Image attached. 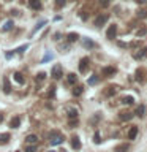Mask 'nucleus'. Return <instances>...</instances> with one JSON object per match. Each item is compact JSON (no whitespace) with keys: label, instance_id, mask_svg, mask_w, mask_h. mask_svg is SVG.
Returning a JSON list of instances; mask_svg holds the SVG:
<instances>
[{"label":"nucleus","instance_id":"a878e982","mask_svg":"<svg viewBox=\"0 0 147 152\" xmlns=\"http://www.w3.org/2000/svg\"><path fill=\"white\" fill-rule=\"evenodd\" d=\"M136 16L139 18V19H146V18H147V10H144V8L138 10V11H136Z\"/></svg>","mask_w":147,"mask_h":152},{"label":"nucleus","instance_id":"dca6fc26","mask_svg":"<svg viewBox=\"0 0 147 152\" xmlns=\"http://www.w3.org/2000/svg\"><path fill=\"white\" fill-rule=\"evenodd\" d=\"M13 79L16 81L17 84H21V86H22V84H25V78H24V75L21 73V71H16V73L13 75Z\"/></svg>","mask_w":147,"mask_h":152},{"label":"nucleus","instance_id":"9b49d317","mask_svg":"<svg viewBox=\"0 0 147 152\" xmlns=\"http://www.w3.org/2000/svg\"><path fill=\"white\" fill-rule=\"evenodd\" d=\"M28 7L35 10V11H40V10H43V3L40 0H28Z\"/></svg>","mask_w":147,"mask_h":152},{"label":"nucleus","instance_id":"393cba45","mask_svg":"<svg viewBox=\"0 0 147 152\" xmlns=\"http://www.w3.org/2000/svg\"><path fill=\"white\" fill-rule=\"evenodd\" d=\"M78 125H79V119L78 117L70 119V121H68V128H74V127H78Z\"/></svg>","mask_w":147,"mask_h":152},{"label":"nucleus","instance_id":"f03ea898","mask_svg":"<svg viewBox=\"0 0 147 152\" xmlns=\"http://www.w3.org/2000/svg\"><path fill=\"white\" fill-rule=\"evenodd\" d=\"M133 59H135V60H144V59H147V46L138 48V49L133 52Z\"/></svg>","mask_w":147,"mask_h":152},{"label":"nucleus","instance_id":"f257e3e1","mask_svg":"<svg viewBox=\"0 0 147 152\" xmlns=\"http://www.w3.org/2000/svg\"><path fill=\"white\" fill-rule=\"evenodd\" d=\"M47 140H49L51 146H59L65 141V136H63V133H60L59 130H52V132L47 133Z\"/></svg>","mask_w":147,"mask_h":152},{"label":"nucleus","instance_id":"7c9ffc66","mask_svg":"<svg viewBox=\"0 0 147 152\" xmlns=\"http://www.w3.org/2000/svg\"><path fill=\"white\" fill-rule=\"evenodd\" d=\"M98 81H100V76H98V75H93L92 78L89 79V84H90V86H93V84H97Z\"/></svg>","mask_w":147,"mask_h":152},{"label":"nucleus","instance_id":"a19ab883","mask_svg":"<svg viewBox=\"0 0 147 152\" xmlns=\"http://www.w3.org/2000/svg\"><path fill=\"white\" fill-rule=\"evenodd\" d=\"M136 3H139V5H142V3H147V0H135Z\"/></svg>","mask_w":147,"mask_h":152},{"label":"nucleus","instance_id":"58836bf2","mask_svg":"<svg viewBox=\"0 0 147 152\" xmlns=\"http://www.w3.org/2000/svg\"><path fill=\"white\" fill-rule=\"evenodd\" d=\"M65 5V0H55V7L57 8H62Z\"/></svg>","mask_w":147,"mask_h":152},{"label":"nucleus","instance_id":"412c9836","mask_svg":"<svg viewBox=\"0 0 147 152\" xmlns=\"http://www.w3.org/2000/svg\"><path fill=\"white\" fill-rule=\"evenodd\" d=\"M9 133H0V146H3V144H8V141H9Z\"/></svg>","mask_w":147,"mask_h":152},{"label":"nucleus","instance_id":"ddd939ff","mask_svg":"<svg viewBox=\"0 0 147 152\" xmlns=\"http://www.w3.org/2000/svg\"><path fill=\"white\" fill-rule=\"evenodd\" d=\"M136 116L138 117H146V114H147V106L146 104H139V106L136 108Z\"/></svg>","mask_w":147,"mask_h":152},{"label":"nucleus","instance_id":"2eb2a0df","mask_svg":"<svg viewBox=\"0 0 147 152\" xmlns=\"http://www.w3.org/2000/svg\"><path fill=\"white\" fill-rule=\"evenodd\" d=\"M71 147H73L74 151H79L81 147H82V144H81V140L78 136H71Z\"/></svg>","mask_w":147,"mask_h":152},{"label":"nucleus","instance_id":"4be33fe9","mask_svg":"<svg viewBox=\"0 0 147 152\" xmlns=\"http://www.w3.org/2000/svg\"><path fill=\"white\" fill-rule=\"evenodd\" d=\"M66 40H68L70 43H74V41L79 40V35H78V33H74V32H71V33L66 35Z\"/></svg>","mask_w":147,"mask_h":152},{"label":"nucleus","instance_id":"a18cd8bd","mask_svg":"<svg viewBox=\"0 0 147 152\" xmlns=\"http://www.w3.org/2000/svg\"><path fill=\"white\" fill-rule=\"evenodd\" d=\"M8 2H9V0H8Z\"/></svg>","mask_w":147,"mask_h":152},{"label":"nucleus","instance_id":"ea45409f","mask_svg":"<svg viewBox=\"0 0 147 152\" xmlns=\"http://www.w3.org/2000/svg\"><path fill=\"white\" fill-rule=\"evenodd\" d=\"M98 3H100V5H101V7H103V8H106V7H108V5H109V0H98Z\"/></svg>","mask_w":147,"mask_h":152},{"label":"nucleus","instance_id":"79ce46f5","mask_svg":"<svg viewBox=\"0 0 147 152\" xmlns=\"http://www.w3.org/2000/svg\"><path fill=\"white\" fill-rule=\"evenodd\" d=\"M2 122H3V114L0 113V124H2Z\"/></svg>","mask_w":147,"mask_h":152},{"label":"nucleus","instance_id":"4c0bfd02","mask_svg":"<svg viewBox=\"0 0 147 152\" xmlns=\"http://www.w3.org/2000/svg\"><path fill=\"white\" fill-rule=\"evenodd\" d=\"M93 140H95V142H97V144H100V142H101V140H100V132H95Z\"/></svg>","mask_w":147,"mask_h":152},{"label":"nucleus","instance_id":"e433bc0d","mask_svg":"<svg viewBox=\"0 0 147 152\" xmlns=\"http://www.w3.org/2000/svg\"><path fill=\"white\" fill-rule=\"evenodd\" d=\"M25 152H36V144H33V146H27V147H25Z\"/></svg>","mask_w":147,"mask_h":152},{"label":"nucleus","instance_id":"1a4fd4ad","mask_svg":"<svg viewBox=\"0 0 147 152\" xmlns=\"http://www.w3.org/2000/svg\"><path fill=\"white\" fill-rule=\"evenodd\" d=\"M133 116H135V114H133L131 111H120V113H119V119H120V121H123V122L131 121Z\"/></svg>","mask_w":147,"mask_h":152},{"label":"nucleus","instance_id":"5701e85b","mask_svg":"<svg viewBox=\"0 0 147 152\" xmlns=\"http://www.w3.org/2000/svg\"><path fill=\"white\" fill-rule=\"evenodd\" d=\"M66 81H68L70 84H76L78 83V76H76L74 73H70L68 76H66Z\"/></svg>","mask_w":147,"mask_h":152},{"label":"nucleus","instance_id":"72a5a7b5","mask_svg":"<svg viewBox=\"0 0 147 152\" xmlns=\"http://www.w3.org/2000/svg\"><path fill=\"white\" fill-rule=\"evenodd\" d=\"M84 46L85 48H97V45H95L93 41H90V40H84Z\"/></svg>","mask_w":147,"mask_h":152},{"label":"nucleus","instance_id":"6e6552de","mask_svg":"<svg viewBox=\"0 0 147 152\" xmlns=\"http://www.w3.org/2000/svg\"><path fill=\"white\" fill-rule=\"evenodd\" d=\"M117 73V68L116 66H103L101 68V76L103 78H111Z\"/></svg>","mask_w":147,"mask_h":152},{"label":"nucleus","instance_id":"9d476101","mask_svg":"<svg viewBox=\"0 0 147 152\" xmlns=\"http://www.w3.org/2000/svg\"><path fill=\"white\" fill-rule=\"evenodd\" d=\"M116 35H117V26H116V24H112V26H109V28H108L106 37L109 38V40H114Z\"/></svg>","mask_w":147,"mask_h":152},{"label":"nucleus","instance_id":"a211bd4d","mask_svg":"<svg viewBox=\"0 0 147 152\" xmlns=\"http://www.w3.org/2000/svg\"><path fill=\"white\" fill-rule=\"evenodd\" d=\"M3 92L5 94H11V84H9L8 76H3Z\"/></svg>","mask_w":147,"mask_h":152},{"label":"nucleus","instance_id":"6ab92c4d","mask_svg":"<svg viewBox=\"0 0 147 152\" xmlns=\"http://www.w3.org/2000/svg\"><path fill=\"white\" fill-rule=\"evenodd\" d=\"M19 125H21V117H19V116H14L11 121H9V127H11V128H17Z\"/></svg>","mask_w":147,"mask_h":152},{"label":"nucleus","instance_id":"f3484780","mask_svg":"<svg viewBox=\"0 0 147 152\" xmlns=\"http://www.w3.org/2000/svg\"><path fill=\"white\" fill-rule=\"evenodd\" d=\"M130 151V144H127V142H122V144H117L114 147V152H128Z\"/></svg>","mask_w":147,"mask_h":152},{"label":"nucleus","instance_id":"f704fd0d","mask_svg":"<svg viewBox=\"0 0 147 152\" xmlns=\"http://www.w3.org/2000/svg\"><path fill=\"white\" fill-rule=\"evenodd\" d=\"M44 24H46V21H41V22H40V24H38V26L35 27V28H33V32H32V35H33V33H36V32H38V30H40V28L43 27V26H44Z\"/></svg>","mask_w":147,"mask_h":152},{"label":"nucleus","instance_id":"20e7f679","mask_svg":"<svg viewBox=\"0 0 147 152\" xmlns=\"http://www.w3.org/2000/svg\"><path fill=\"white\" fill-rule=\"evenodd\" d=\"M51 76H52V79H60L62 76H63V68H62V65L55 64L54 66H52V70H51Z\"/></svg>","mask_w":147,"mask_h":152},{"label":"nucleus","instance_id":"bb28decb","mask_svg":"<svg viewBox=\"0 0 147 152\" xmlns=\"http://www.w3.org/2000/svg\"><path fill=\"white\" fill-rule=\"evenodd\" d=\"M122 103L123 104H133V103H135V98H133L131 95H128V97H123L122 98Z\"/></svg>","mask_w":147,"mask_h":152},{"label":"nucleus","instance_id":"c03bdc74","mask_svg":"<svg viewBox=\"0 0 147 152\" xmlns=\"http://www.w3.org/2000/svg\"><path fill=\"white\" fill-rule=\"evenodd\" d=\"M16 152H21V151H16Z\"/></svg>","mask_w":147,"mask_h":152},{"label":"nucleus","instance_id":"39448f33","mask_svg":"<svg viewBox=\"0 0 147 152\" xmlns=\"http://www.w3.org/2000/svg\"><path fill=\"white\" fill-rule=\"evenodd\" d=\"M117 92H119V87H117V86H108V87L101 92V95H103L104 98H111V97H114Z\"/></svg>","mask_w":147,"mask_h":152},{"label":"nucleus","instance_id":"c756f323","mask_svg":"<svg viewBox=\"0 0 147 152\" xmlns=\"http://www.w3.org/2000/svg\"><path fill=\"white\" fill-rule=\"evenodd\" d=\"M100 117H101V114L97 113V114H95V116H93L92 119H90V124H92V125H97V122L100 121Z\"/></svg>","mask_w":147,"mask_h":152},{"label":"nucleus","instance_id":"cd10ccee","mask_svg":"<svg viewBox=\"0 0 147 152\" xmlns=\"http://www.w3.org/2000/svg\"><path fill=\"white\" fill-rule=\"evenodd\" d=\"M68 117H70V119L78 117V109H74V108H68Z\"/></svg>","mask_w":147,"mask_h":152},{"label":"nucleus","instance_id":"f8f14e48","mask_svg":"<svg viewBox=\"0 0 147 152\" xmlns=\"http://www.w3.org/2000/svg\"><path fill=\"white\" fill-rule=\"evenodd\" d=\"M138 133H139V128H138L136 125H131L130 130H128V133H127L128 140H135V138L138 136Z\"/></svg>","mask_w":147,"mask_h":152},{"label":"nucleus","instance_id":"37998d69","mask_svg":"<svg viewBox=\"0 0 147 152\" xmlns=\"http://www.w3.org/2000/svg\"><path fill=\"white\" fill-rule=\"evenodd\" d=\"M49 152H55V151H49Z\"/></svg>","mask_w":147,"mask_h":152},{"label":"nucleus","instance_id":"b1692460","mask_svg":"<svg viewBox=\"0 0 147 152\" xmlns=\"http://www.w3.org/2000/svg\"><path fill=\"white\" fill-rule=\"evenodd\" d=\"M82 90H84L82 86H74V87H73V95H74V97H79V95L82 94Z\"/></svg>","mask_w":147,"mask_h":152},{"label":"nucleus","instance_id":"c85d7f7f","mask_svg":"<svg viewBox=\"0 0 147 152\" xmlns=\"http://www.w3.org/2000/svg\"><path fill=\"white\" fill-rule=\"evenodd\" d=\"M13 26H14V24H13V21H7V22H5V26L2 27V30H3V32H7V30H11V28H13Z\"/></svg>","mask_w":147,"mask_h":152},{"label":"nucleus","instance_id":"473e14b6","mask_svg":"<svg viewBox=\"0 0 147 152\" xmlns=\"http://www.w3.org/2000/svg\"><path fill=\"white\" fill-rule=\"evenodd\" d=\"M47 89H49V90H47V97H54V94H55V86H49Z\"/></svg>","mask_w":147,"mask_h":152},{"label":"nucleus","instance_id":"7ed1b4c3","mask_svg":"<svg viewBox=\"0 0 147 152\" xmlns=\"http://www.w3.org/2000/svg\"><path fill=\"white\" fill-rule=\"evenodd\" d=\"M135 79L139 84H144L146 81H147V71H146V68H138L135 71Z\"/></svg>","mask_w":147,"mask_h":152},{"label":"nucleus","instance_id":"aec40b11","mask_svg":"<svg viewBox=\"0 0 147 152\" xmlns=\"http://www.w3.org/2000/svg\"><path fill=\"white\" fill-rule=\"evenodd\" d=\"M25 142L27 144H38V136L36 135H27L25 136Z\"/></svg>","mask_w":147,"mask_h":152},{"label":"nucleus","instance_id":"c9c22d12","mask_svg":"<svg viewBox=\"0 0 147 152\" xmlns=\"http://www.w3.org/2000/svg\"><path fill=\"white\" fill-rule=\"evenodd\" d=\"M141 45H142V41H141V40H139V41H133L131 45H130V48H133V49H138V48H139Z\"/></svg>","mask_w":147,"mask_h":152},{"label":"nucleus","instance_id":"2f4dec72","mask_svg":"<svg viewBox=\"0 0 147 152\" xmlns=\"http://www.w3.org/2000/svg\"><path fill=\"white\" fill-rule=\"evenodd\" d=\"M44 78H46V73H43V71H41V73H38L36 75V83H43V81H44Z\"/></svg>","mask_w":147,"mask_h":152},{"label":"nucleus","instance_id":"423d86ee","mask_svg":"<svg viewBox=\"0 0 147 152\" xmlns=\"http://www.w3.org/2000/svg\"><path fill=\"white\" fill-rule=\"evenodd\" d=\"M90 68V59L89 57H82L79 60V73H87Z\"/></svg>","mask_w":147,"mask_h":152},{"label":"nucleus","instance_id":"4468645a","mask_svg":"<svg viewBox=\"0 0 147 152\" xmlns=\"http://www.w3.org/2000/svg\"><path fill=\"white\" fill-rule=\"evenodd\" d=\"M135 33H136V37H138V38L146 37V35H147V27H146V26H142V24H139V27L136 28V32H135Z\"/></svg>","mask_w":147,"mask_h":152},{"label":"nucleus","instance_id":"0eeeda50","mask_svg":"<svg viewBox=\"0 0 147 152\" xmlns=\"http://www.w3.org/2000/svg\"><path fill=\"white\" fill-rule=\"evenodd\" d=\"M109 21V14L108 13H103V14H98L97 18H95V26L97 27H101V26H104V24H106Z\"/></svg>","mask_w":147,"mask_h":152}]
</instances>
